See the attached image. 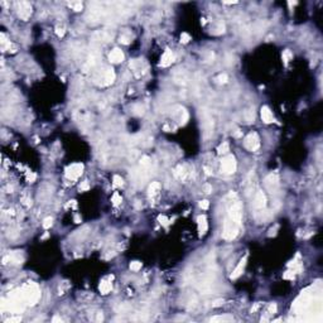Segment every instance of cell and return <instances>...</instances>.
<instances>
[{"label": "cell", "instance_id": "25", "mask_svg": "<svg viewBox=\"0 0 323 323\" xmlns=\"http://www.w3.org/2000/svg\"><path fill=\"white\" fill-rule=\"evenodd\" d=\"M281 58H283V61H284V63H289L293 59V53L289 49H285L284 52H283Z\"/></svg>", "mask_w": 323, "mask_h": 323}, {"label": "cell", "instance_id": "16", "mask_svg": "<svg viewBox=\"0 0 323 323\" xmlns=\"http://www.w3.org/2000/svg\"><path fill=\"white\" fill-rule=\"evenodd\" d=\"M260 114H261V119L262 121L265 124H270L274 121V116H273V113L272 110H270L268 106H262L261 110H260Z\"/></svg>", "mask_w": 323, "mask_h": 323}, {"label": "cell", "instance_id": "2", "mask_svg": "<svg viewBox=\"0 0 323 323\" xmlns=\"http://www.w3.org/2000/svg\"><path fill=\"white\" fill-rule=\"evenodd\" d=\"M237 234H239V225H236L230 219H227L223 223V231H222V239L225 240H234L236 239Z\"/></svg>", "mask_w": 323, "mask_h": 323}, {"label": "cell", "instance_id": "53", "mask_svg": "<svg viewBox=\"0 0 323 323\" xmlns=\"http://www.w3.org/2000/svg\"><path fill=\"white\" fill-rule=\"evenodd\" d=\"M163 129L166 130V131H170V130H172V129H170V128L168 126V125H164V126H163Z\"/></svg>", "mask_w": 323, "mask_h": 323}, {"label": "cell", "instance_id": "41", "mask_svg": "<svg viewBox=\"0 0 323 323\" xmlns=\"http://www.w3.org/2000/svg\"><path fill=\"white\" fill-rule=\"evenodd\" d=\"M22 202H23V205H25V206H32V200L30 198H28V197H22V200H20Z\"/></svg>", "mask_w": 323, "mask_h": 323}, {"label": "cell", "instance_id": "23", "mask_svg": "<svg viewBox=\"0 0 323 323\" xmlns=\"http://www.w3.org/2000/svg\"><path fill=\"white\" fill-rule=\"evenodd\" d=\"M230 321H234L232 315H219V317L211 318V322H230Z\"/></svg>", "mask_w": 323, "mask_h": 323}, {"label": "cell", "instance_id": "5", "mask_svg": "<svg viewBox=\"0 0 323 323\" xmlns=\"http://www.w3.org/2000/svg\"><path fill=\"white\" fill-rule=\"evenodd\" d=\"M244 145L250 151H256L260 148V139L256 133H250L244 139Z\"/></svg>", "mask_w": 323, "mask_h": 323}, {"label": "cell", "instance_id": "11", "mask_svg": "<svg viewBox=\"0 0 323 323\" xmlns=\"http://www.w3.org/2000/svg\"><path fill=\"white\" fill-rule=\"evenodd\" d=\"M174 53L170 49H166V52L163 53L162 58H160V63L159 66H162V67H168V66H170L173 62H174Z\"/></svg>", "mask_w": 323, "mask_h": 323}, {"label": "cell", "instance_id": "9", "mask_svg": "<svg viewBox=\"0 0 323 323\" xmlns=\"http://www.w3.org/2000/svg\"><path fill=\"white\" fill-rule=\"evenodd\" d=\"M22 261H23V256L18 251H13L3 258L4 265H6V264H22Z\"/></svg>", "mask_w": 323, "mask_h": 323}, {"label": "cell", "instance_id": "24", "mask_svg": "<svg viewBox=\"0 0 323 323\" xmlns=\"http://www.w3.org/2000/svg\"><path fill=\"white\" fill-rule=\"evenodd\" d=\"M274 313H276V304H275V303H272V304L269 306L268 311H266V315L261 318V322H262V321H268V317H269V315H270V314H274Z\"/></svg>", "mask_w": 323, "mask_h": 323}, {"label": "cell", "instance_id": "10", "mask_svg": "<svg viewBox=\"0 0 323 323\" xmlns=\"http://www.w3.org/2000/svg\"><path fill=\"white\" fill-rule=\"evenodd\" d=\"M115 78H116V75H115L114 70L113 68H107L106 71H104L100 85L101 86H109V85H111L115 81Z\"/></svg>", "mask_w": 323, "mask_h": 323}, {"label": "cell", "instance_id": "39", "mask_svg": "<svg viewBox=\"0 0 323 323\" xmlns=\"http://www.w3.org/2000/svg\"><path fill=\"white\" fill-rule=\"evenodd\" d=\"M203 192L207 193V194H210L211 192H212V186H211V184H208V183H206L205 186H203Z\"/></svg>", "mask_w": 323, "mask_h": 323}, {"label": "cell", "instance_id": "1", "mask_svg": "<svg viewBox=\"0 0 323 323\" xmlns=\"http://www.w3.org/2000/svg\"><path fill=\"white\" fill-rule=\"evenodd\" d=\"M23 298L28 306H34L41 299V290L36 283H28L27 285L22 288Z\"/></svg>", "mask_w": 323, "mask_h": 323}, {"label": "cell", "instance_id": "33", "mask_svg": "<svg viewBox=\"0 0 323 323\" xmlns=\"http://www.w3.org/2000/svg\"><path fill=\"white\" fill-rule=\"evenodd\" d=\"M52 225H53V219H52V217H47V219H44V221H43V227L44 228H49Z\"/></svg>", "mask_w": 323, "mask_h": 323}, {"label": "cell", "instance_id": "38", "mask_svg": "<svg viewBox=\"0 0 323 323\" xmlns=\"http://www.w3.org/2000/svg\"><path fill=\"white\" fill-rule=\"evenodd\" d=\"M149 162H150V159H149L148 157H143L141 159H140V166L141 167H147L148 164H149Z\"/></svg>", "mask_w": 323, "mask_h": 323}, {"label": "cell", "instance_id": "44", "mask_svg": "<svg viewBox=\"0 0 323 323\" xmlns=\"http://www.w3.org/2000/svg\"><path fill=\"white\" fill-rule=\"evenodd\" d=\"M222 304H223V299H217V300H215L212 303V307H220Z\"/></svg>", "mask_w": 323, "mask_h": 323}, {"label": "cell", "instance_id": "6", "mask_svg": "<svg viewBox=\"0 0 323 323\" xmlns=\"http://www.w3.org/2000/svg\"><path fill=\"white\" fill-rule=\"evenodd\" d=\"M17 11H18V17L20 19L28 20L32 15V13H33V9H32V5L28 2H19L17 4Z\"/></svg>", "mask_w": 323, "mask_h": 323}, {"label": "cell", "instance_id": "18", "mask_svg": "<svg viewBox=\"0 0 323 323\" xmlns=\"http://www.w3.org/2000/svg\"><path fill=\"white\" fill-rule=\"evenodd\" d=\"M173 174L175 175V178H178V179H184L187 175V169L184 166H177L173 170Z\"/></svg>", "mask_w": 323, "mask_h": 323}, {"label": "cell", "instance_id": "49", "mask_svg": "<svg viewBox=\"0 0 323 323\" xmlns=\"http://www.w3.org/2000/svg\"><path fill=\"white\" fill-rule=\"evenodd\" d=\"M203 170H205V173H206V175H211L212 174V172H211V170L207 168V167H203Z\"/></svg>", "mask_w": 323, "mask_h": 323}, {"label": "cell", "instance_id": "21", "mask_svg": "<svg viewBox=\"0 0 323 323\" xmlns=\"http://www.w3.org/2000/svg\"><path fill=\"white\" fill-rule=\"evenodd\" d=\"M230 151V145H228V143L227 141H223L222 144H220L219 148H217V153H219L220 155H225L227 154Z\"/></svg>", "mask_w": 323, "mask_h": 323}, {"label": "cell", "instance_id": "40", "mask_svg": "<svg viewBox=\"0 0 323 323\" xmlns=\"http://www.w3.org/2000/svg\"><path fill=\"white\" fill-rule=\"evenodd\" d=\"M208 206H210V202H208L207 200H203V201L200 202V207H201L202 210H207Z\"/></svg>", "mask_w": 323, "mask_h": 323}, {"label": "cell", "instance_id": "43", "mask_svg": "<svg viewBox=\"0 0 323 323\" xmlns=\"http://www.w3.org/2000/svg\"><path fill=\"white\" fill-rule=\"evenodd\" d=\"M134 110H136V111H134V114H136V115H143L144 114V107H141V106L134 107Z\"/></svg>", "mask_w": 323, "mask_h": 323}, {"label": "cell", "instance_id": "12", "mask_svg": "<svg viewBox=\"0 0 323 323\" xmlns=\"http://www.w3.org/2000/svg\"><path fill=\"white\" fill-rule=\"evenodd\" d=\"M254 206L259 210H262L266 206V196L262 191H258L254 198Z\"/></svg>", "mask_w": 323, "mask_h": 323}, {"label": "cell", "instance_id": "3", "mask_svg": "<svg viewBox=\"0 0 323 323\" xmlns=\"http://www.w3.org/2000/svg\"><path fill=\"white\" fill-rule=\"evenodd\" d=\"M236 159L234 155H226L221 160V172L223 174H234L236 172Z\"/></svg>", "mask_w": 323, "mask_h": 323}, {"label": "cell", "instance_id": "48", "mask_svg": "<svg viewBox=\"0 0 323 323\" xmlns=\"http://www.w3.org/2000/svg\"><path fill=\"white\" fill-rule=\"evenodd\" d=\"M260 307H261V303H256V304H255V306L251 308V312H253V313H254V312H256V311H258V309L260 308Z\"/></svg>", "mask_w": 323, "mask_h": 323}, {"label": "cell", "instance_id": "14", "mask_svg": "<svg viewBox=\"0 0 323 323\" xmlns=\"http://www.w3.org/2000/svg\"><path fill=\"white\" fill-rule=\"evenodd\" d=\"M109 59H110L111 63H120V62H123L124 61V53H123V51L119 49V48H114L113 51L110 52Z\"/></svg>", "mask_w": 323, "mask_h": 323}, {"label": "cell", "instance_id": "26", "mask_svg": "<svg viewBox=\"0 0 323 323\" xmlns=\"http://www.w3.org/2000/svg\"><path fill=\"white\" fill-rule=\"evenodd\" d=\"M68 5H70V8H72L75 11H81L83 9V4L81 2H72Z\"/></svg>", "mask_w": 323, "mask_h": 323}, {"label": "cell", "instance_id": "8", "mask_svg": "<svg viewBox=\"0 0 323 323\" xmlns=\"http://www.w3.org/2000/svg\"><path fill=\"white\" fill-rule=\"evenodd\" d=\"M264 184L265 187L270 191V193H275L276 188H278L279 184V178L275 173H270L269 175H266V178L264 179Z\"/></svg>", "mask_w": 323, "mask_h": 323}, {"label": "cell", "instance_id": "30", "mask_svg": "<svg viewBox=\"0 0 323 323\" xmlns=\"http://www.w3.org/2000/svg\"><path fill=\"white\" fill-rule=\"evenodd\" d=\"M64 33H66V27H64L63 24H58L57 27H56V34L58 37H63Z\"/></svg>", "mask_w": 323, "mask_h": 323}, {"label": "cell", "instance_id": "36", "mask_svg": "<svg viewBox=\"0 0 323 323\" xmlns=\"http://www.w3.org/2000/svg\"><path fill=\"white\" fill-rule=\"evenodd\" d=\"M227 80H228V77H227V75H225V73H222V75H220L219 77H217V81H219L220 83H226Z\"/></svg>", "mask_w": 323, "mask_h": 323}, {"label": "cell", "instance_id": "32", "mask_svg": "<svg viewBox=\"0 0 323 323\" xmlns=\"http://www.w3.org/2000/svg\"><path fill=\"white\" fill-rule=\"evenodd\" d=\"M130 41H131V38H130L128 34H123V36H120V43H121V44L128 45V44L130 43Z\"/></svg>", "mask_w": 323, "mask_h": 323}, {"label": "cell", "instance_id": "7", "mask_svg": "<svg viewBox=\"0 0 323 323\" xmlns=\"http://www.w3.org/2000/svg\"><path fill=\"white\" fill-rule=\"evenodd\" d=\"M228 216H230V220L232 222H235L236 225H241V221H242V210H241V205L239 202H235L234 205L230 208V212H228Z\"/></svg>", "mask_w": 323, "mask_h": 323}, {"label": "cell", "instance_id": "27", "mask_svg": "<svg viewBox=\"0 0 323 323\" xmlns=\"http://www.w3.org/2000/svg\"><path fill=\"white\" fill-rule=\"evenodd\" d=\"M123 184H124L123 178H121L120 175L115 174V175L113 177V186H114V187H123Z\"/></svg>", "mask_w": 323, "mask_h": 323}, {"label": "cell", "instance_id": "20", "mask_svg": "<svg viewBox=\"0 0 323 323\" xmlns=\"http://www.w3.org/2000/svg\"><path fill=\"white\" fill-rule=\"evenodd\" d=\"M225 29H226L225 24L220 22V23H216V24L213 25L212 33H213V34H216V36H220V34H222V33H225Z\"/></svg>", "mask_w": 323, "mask_h": 323}, {"label": "cell", "instance_id": "31", "mask_svg": "<svg viewBox=\"0 0 323 323\" xmlns=\"http://www.w3.org/2000/svg\"><path fill=\"white\" fill-rule=\"evenodd\" d=\"M130 269L133 270V272H139L141 269V262L140 261H133L130 264Z\"/></svg>", "mask_w": 323, "mask_h": 323}, {"label": "cell", "instance_id": "35", "mask_svg": "<svg viewBox=\"0 0 323 323\" xmlns=\"http://www.w3.org/2000/svg\"><path fill=\"white\" fill-rule=\"evenodd\" d=\"M90 189V183L89 181H83L81 184H80V191L83 192V191H89Z\"/></svg>", "mask_w": 323, "mask_h": 323}, {"label": "cell", "instance_id": "47", "mask_svg": "<svg viewBox=\"0 0 323 323\" xmlns=\"http://www.w3.org/2000/svg\"><path fill=\"white\" fill-rule=\"evenodd\" d=\"M159 221H160V223H163V225H168V220H167V217H164V216H159Z\"/></svg>", "mask_w": 323, "mask_h": 323}, {"label": "cell", "instance_id": "50", "mask_svg": "<svg viewBox=\"0 0 323 323\" xmlns=\"http://www.w3.org/2000/svg\"><path fill=\"white\" fill-rule=\"evenodd\" d=\"M75 222H76V223H80V222H81V217L78 216V215L75 216Z\"/></svg>", "mask_w": 323, "mask_h": 323}, {"label": "cell", "instance_id": "45", "mask_svg": "<svg viewBox=\"0 0 323 323\" xmlns=\"http://www.w3.org/2000/svg\"><path fill=\"white\" fill-rule=\"evenodd\" d=\"M22 318L20 317H13V318H9V319H6V323H13V322H20Z\"/></svg>", "mask_w": 323, "mask_h": 323}, {"label": "cell", "instance_id": "42", "mask_svg": "<svg viewBox=\"0 0 323 323\" xmlns=\"http://www.w3.org/2000/svg\"><path fill=\"white\" fill-rule=\"evenodd\" d=\"M278 230H279V226H278V225H275L274 228H270V230H269L268 236H275V235H276V231H278Z\"/></svg>", "mask_w": 323, "mask_h": 323}, {"label": "cell", "instance_id": "28", "mask_svg": "<svg viewBox=\"0 0 323 323\" xmlns=\"http://www.w3.org/2000/svg\"><path fill=\"white\" fill-rule=\"evenodd\" d=\"M111 202H113V205H114V206H119V205H120V203L123 202L121 196L117 192H115V193L113 194V197H111Z\"/></svg>", "mask_w": 323, "mask_h": 323}, {"label": "cell", "instance_id": "17", "mask_svg": "<svg viewBox=\"0 0 323 323\" xmlns=\"http://www.w3.org/2000/svg\"><path fill=\"white\" fill-rule=\"evenodd\" d=\"M111 289H113V283L109 281V280H101L100 285H98V290H100L101 294H109L111 292Z\"/></svg>", "mask_w": 323, "mask_h": 323}, {"label": "cell", "instance_id": "51", "mask_svg": "<svg viewBox=\"0 0 323 323\" xmlns=\"http://www.w3.org/2000/svg\"><path fill=\"white\" fill-rule=\"evenodd\" d=\"M241 135H242V133H241V131H240V130H236V133H235V136H236V138H240Z\"/></svg>", "mask_w": 323, "mask_h": 323}, {"label": "cell", "instance_id": "46", "mask_svg": "<svg viewBox=\"0 0 323 323\" xmlns=\"http://www.w3.org/2000/svg\"><path fill=\"white\" fill-rule=\"evenodd\" d=\"M102 321H104V314L102 312H98L96 314V322H102Z\"/></svg>", "mask_w": 323, "mask_h": 323}, {"label": "cell", "instance_id": "37", "mask_svg": "<svg viewBox=\"0 0 323 323\" xmlns=\"http://www.w3.org/2000/svg\"><path fill=\"white\" fill-rule=\"evenodd\" d=\"M27 179H28V182H29V183L36 182V179H37V175H36V173H33V172L28 173V174H27Z\"/></svg>", "mask_w": 323, "mask_h": 323}, {"label": "cell", "instance_id": "4", "mask_svg": "<svg viewBox=\"0 0 323 323\" xmlns=\"http://www.w3.org/2000/svg\"><path fill=\"white\" fill-rule=\"evenodd\" d=\"M66 178L70 181H77L78 178L81 177L82 172H83V164L81 163H75V164H71L66 168Z\"/></svg>", "mask_w": 323, "mask_h": 323}, {"label": "cell", "instance_id": "13", "mask_svg": "<svg viewBox=\"0 0 323 323\" xmlns=\"http://www.w3.org/2000/svg\"><path fill=\"white\" fill-rule=\"evenodd\" d=\"M246 264H247V256H244V258L240 260L239 264H237V266L235 268V270L232 272V274H231V276H230V278H231L232 280H235V279L239 278V276L242 274V272H244V269H245Z\"/></svg>", "mask_w": 323, "mask_h": 323}, {"label": "cell", "instance_id": "29", "mask_svg": "<svg viewBox=\"0 0 323 323\" xmlns=\"http://www.w3.org/2000/svg\"><path fill=\"white\" fill-rule=\"evenodd\" d=\"M295 274H297V273L294 272L293 269H289L288 272H285V273H284V275H283V278H284L285 280H293V279L295 278Z\"/></svg>", "mask_w": 323, "mask_h": 323}, {"label": "cell", "instance_id": "34", "mask_svg": "<svg viewBox=\"0 0 323 323\" xmlns=\"http://www.w3.org/2000/svg\"><path fill=\"white\" fill-rule=\"evenodd\" d=\"M189 41H191V36L188 34V33H182V34H181V43L186 44Z\"/></svg>", "mask_w": 323, "mask_h": 323}, {"label": "cell", "instance_id": "19", "mask_svg": "<svg viewBox=\"0 0 323 323\" xmlns=\"http://www.w3.org/2000/svg\"><path fill=\"white\" fill-rule=\"evenodd\" d=\"M159 191H160V183L159 182H151L149 188H148V194H149V197H154L155 194H158Z\"/></svg>", "mask_w": 323, "mask_h": 323}, {"label": "cell", "instance_id": "52", "mask_svg": "<svg viewBox=\"0 0 323 323\" xmlns=\"http://www.w3.org/2000/svg\"><path fill=\"white\" fill-rule=\"evenodd\" d=\"M53 322H62V318H59V317H54L53 319H52Z\"/></svg>", "mask_w": 323, "mask_h": 323}, {"label": "cell", "instance_id": "54", "mask_svg": "<svg viewBox=\"0 0 323 323\" xmlns=\"http://www.w3.org/2000/svg\"><path fill=\"white\" fill-rule=\"evenodd\" d=\"M288 5H289V6H293V5H297V2H289V3H288Z\"/></svg>", "mask_w": 323, "mask_h": 323}, {"label": "cell", "instance_id": "22", "mask_svg": "<svg viewBox=\"0 0 323 323\" xmlns=\"http://www.w3.org/2000/svg\"><path fill=\"white\" fill-rule=\"evenodd\" d=\"M244 117H245V121L246 123H254L255 120V114H254V111L253 110H246L245 113H244Z\"/></svg>", "mask_w": 323, "mask_h": 323}, {"label": "cell", "instance_id": "15", "mask_svg": "<svg viewBox=\"0 0 323 323\" xmlns=\"http://www.w3.org/2000/svg\"><path fill=\"white\" fill-rule=\"evenodd\" d=\"M197 225H198V232H200V236H203L207 230H208V222H207V219L206 216H198V219H197Z\"/></svg>", "mask_w": 323, "mask_h": 323}]
</instances>
